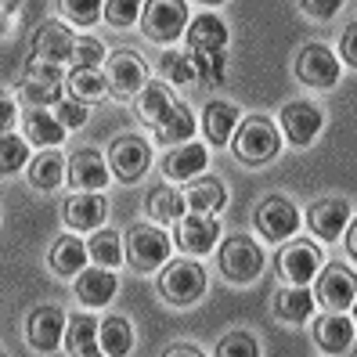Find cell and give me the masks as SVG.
<instances>
[{
    "mask_svg": "<svg viewBox=\"0 0 357 357\" xmlns=\"http://www.w3.org/2000/svg\"><path fill=\"white\" fill-rule=\"evenodd\" d=\"M231 152L245 166H264L282 152V130L267 116H249L238 123L235 137H231Z\"/></svg>",
    "mask_w": 357,
    "mask_h": 357,
    "instance_id": "cell-1",
    "label": "cell"
},
{
    "mask_svg": "<svg viewBox=\"0 0 357 357\" xmlns=\"http://www.w3.org/2000/svg\"><path fill=\"white\" fill-rule=\"evenodd\" d=\"M159 292L170 307H195L206 296V271L199 260L181 257L159 271Z\"/></svg>",
    "mask_w": 357,
    "mask_h": 357,
    "instance_id": "cell-2",
    "label": "cell"
},
{
    "mask_svg": "<svg viewBox=\"0 0 357 357\" xmlns=\"http://www.w3.org/2000/svg\"><path fill=\"white\" fill-rule=\"evenodd\" d=\"M217 264H220V275L231 285H253L264 275V249L249 235H231L220 242Z\"/></svg>",
    "mask_w": 357,
    "mask_h": 357,
    "instance_id": "cell-3",
    "label": "cell"
},
{
    "mask_svg": "<svg viewBox=\"0 0 357 357\" xmlns=\"http://www.w3.org/2000/svg\"><path fill=\"white\" fill-rule=\"evenodd\" d=\"M170 238H166V231H159L155 224H137L127 231V242H123V249H127V264L130 271H137V275H152V271L166 267L170 264Z\"/></svg>",
    "mask_w": 357,
    "mask_h": 357,
    "instance_id": "cell-4",
    "label": "cell"
},
{
    "mask_svg": "<svg viewBox=\"0 0 357 357\" xmlns=\"http://www.w3.org/2000/svg\"><path fill=\"white\" fill-rule=\"evenodd\" d=\"M188 26H192V8L184 0H152V4H144L141 33L152 44H174L188 33Z\"/></svg>",
    "mask_w": 357,
    "mask_h": 357,
    "instance_id": "cell-5",
    "label": "cell"
},
{
    "mask_svg": "<svg viewBox=\"0 0 357 357\" xmlns=\"http://www.w3.org/2000/svg\"><path fill=\"white\" fill-rule=\"evenodd\" d=\"M105 83H109L112 101H137V94L149 87V66L134 51H116L105 61Z\"/></svg>",
    "mask_w": 357,
    "mask_h": 357,
    "instance_id": "cell-6",
    "label": "cell"
},
{
    "mask_svg": "<svg viewBox=\"0 0 357 357\" xmlns=\"http://www.w3.org/2000/svg\"><path fill=\"white\" fill-rule=\"evenodd\" d=\"M66 79H69V76L61 73V66H47V61L29 58L22 79H18V98L29 101L33 109H47V105H58V101H61Z\"/></svg>",
    "mask_w": 357,
    "mask_h": 357,
    "instance_id": "cell-7",
    "label": "cell"
},
{
    "mask_svg": "<svg viewBox=\"0 0 357 357\" xmlns=\"http://www.w3.org/2000/svg\"><path fill=\"white\" fill-rule=\"evenodd\" d=\"M275 267H278V278L285 285H296V289H307L314 278L321 275V249L314 242H285L275 257Z\"/></svg>",
    "mask_w": 357,
    "mask_h": 357,
    "instance_id": "cell-8",
    "label": "cell"
},
{
    "mask_svg": "<svg viewBox=\"0 0 357 357\" xmlns=\"http://www.w3.org/2000/svg\"><path fill=\"white\" fill-rule=\"evenodd\" d=\"M105 155H109V170H112L116 181L134 184V181H141L144 174H149L152 144L144 137H137V134H123V137H116L109 144V152H105Z\"/></svg>",
    "mask_w": 357,
    "mask_h": 357,
    "instance_id": "cell-9",
    "label": "cell"
},
{
    "mask_svg": "<svg viewBox=\"0 0 357 357\" xmlns=\"http://www.w3.org/2000/svg\"><path fill=\"white\" fill-rule=\"evenodd\" d=\"M314 300H318L328 314H347L357 300V275L343 264L321 267V275L314 278Z\"/></svg>",
    "mask_w": 357,
    "mask_h": 357,
    "instance_id": "cell-10",
    "label": "cell"
},
{
    "mask_svg": "<svg viewBox=\"0 0 357 357\" xmlns=\"http://www.w3.org/2000/svg\"><path fill=\"white\" fill-rule=\"evenodd\" d=\"M292 73H296L300 83H307V87H314V91H328L343 76L340 58H335V51H328L325 44H307L296 54V61H292Z\"/></svg>",
    "mask_w": 357,
    "mask_h": 357,
    "instance_id": "cell-11",
    "label": "cell"
},
{
    "mask_svg": "<svg viewBox=\"0 0 357 357\" xmlns=\"http://www.w3.org/2000/svg\"><path fill=\"white\" fill-rule=\"evenodd\" d=\"M253 227L260 231V238L267 242H289L300 227V209L282 195H267L253 209Z\"/></svg>",
    "mask_w": 357,
    "mask_h": 357,
    "instance_id": "cell-12",
    "label": "cell"
},
{
    "mask_svg": "<svg viewBox=\"0 0 357 357\" xmlns=\"http://www.w3.org/2000/svg\"><path fill=\"white\" fill-rule=\"evenodd\" d=\"M220 242V220L206 213H188L174 224V245L184 257H206L213 253V245Z\"/></svg>",
    "mask_w": 357,
    "mask_h": 357,
    "instance_id": "cell-13",
    "label": "cell"
},
{
    "mask_svg": "<svg viewBox=\"0 0 357 357\" xmlns=\"http://www.w3.org/2000/svg\"><path fill=\"white\" fill-rule=\"evenodd\" d=\"M325 127V116L318 105H310V101H289L282 116H278V130L289 144H296V149H310L314 141H318Z\"/></svg>",
    "mask_w": 357,
    "mask_h": 357,
    "instance_id": "cell-14",
    "label": "cell"
},
{
    "mask_svg": "<svg viewBox=\"0 0 357 357\" xmlns=\"http://www.w3.org/2000/svg\"><path fill=\"white\" fill-rule=\"evenodd\" d=\"M66 314L58 307H36L26 318V343L36 354H54L58 347H66Z\"/></svg>",
    "mask_w": 357,
    "mask_h": 357,
    "instance_id": "cell-15",
    "label": "cell"
},
{
    "mask_svg": "<svg viewBox=\"0 0 357 357\" xmlns=\"http://www.w3.org/2000/svg\"><path fill=\"white\" fill-rule=\"evenodd\" d=\"M350 220H354V209H350L347 199H318L307 209V227H310V235L321 238V242L343 238Z\"/></svg>",
    "mask_w": 357,
    "mask_h": 357,
    "instance_id": "cell-16",
    "label": "cell"
},
{
    "mask_svg": "<svg viewBox=\"0 0 357 357\" xmlns=\"http://www.w3.org/2000/svg\"><path fill=\"white\" fill-rule=\"evenodd\" d=\"M76 40L69 26L61 22H44L33 29V58L36 61H47V66H66L73 61V51H76Z\"/></svg>",
    "mask_w": 357,
    "mask_h": 357,
    "instance_id": "cell-17",
    "label": "cell"
},
{
    "mask_svg": "<svg viewBox=\"0 0 357 357\" xmlns=\"http://www.w3.org/2000/svg\"><path fill=\"white\" fill-rule=\"evenodd\" d=\"M109 177V155H101L98 149H79L69 155V184L76 192H105Z\"/></svg>",
    "mask_w": 357,
    "mask_h": 357,
    "instance_id": "cell-18",
    "label": "cell"
},
{
    "mask_svg": "<svg viewBox=\"0 0 357 357\" xmlns=\"http://www.w3.org/2000/svg\"><path fill=\"white\" fill-rule=\"evenodd\" d=\"M109 217V202L101 192H76L61 202V220L69 231H101Z\"/></svg>",
    "mask_w": 357,
    "mask_h": 357,
    "instance_id": "cell-19",
    "label": "cell"
},
{
    "mask_svg": "<svg viewBox=\"0 0 357 357\" xmlns=\"http://www.w3.org/2000/svg\"><path fill=\"white\" fill-rule=\"evenodd\" d=\"M184 51L188 54H217V51H227V26L224 18L206 11V15H195L192 26L184 33Z\"/></svg>",
    "mask_w": 357,
    "mask_h": 357,
    "instance_id": "cell-20",
    "label": "cell"
},
{
    "mask_svg": "<svg viewBox=\"0 0 357 357\" xmlns=\"http://www.w3.org/2000/svg\"><path fill=\"white\" fill-rule=\"evenodd\" d=\"M314 343H318V350H325L328 357L332 354H347L350 350V343H354V332H357V325H354V318H347V314H321L318 321H314Z\"/></svg>",
    "mask_w": 357,
    "mask_h": 357,
    "instance_id": "cell-21",
    "label": "cell"
},
{
    "mask_svg": "<svg viewBox=\"0 0 357 357\" xmlns=\"http://www.w3.org/2000/svg\"><path fill=\"white\" fill-rule=\"evenodd\" d=\"M51 271L58 278H79L87 271V260H91V249L83 238H76L73 231H66L54 245H51Z\"/></svg>",
    "mask_w": 357,
    "mask_h": 357,
    "instance_id": "cell-22",
    "label": "cell"
},
{
    "mask_svg": "<svg viewBox=\"0 0 357 357\" xmlns=\"http://www.w3.org/2000/svg\"><path fill=\"white\" fill-rule=\"evenodd\" d=\"M314 303H318L314 292L285 285V289H278L275 296H271V314H275V321H282V325H303V321H310Z\"/></svg>",
    "mask_w": 357,
    "mask_h": 357,
    "instance_id": "cell-23",
    "label": "cell"
},
{
    "mask_svg": "<svg viewBox=\"0 0 357 357\" xmlns=\"http://www.w3.org/2000/svg\"><path fill=\"white\" fill-rule=\"evenodd\" d=\"M206 162H209L206 144L192 141V144H181V149H170L162 155V174L170 181H195V177H202Z\"/></svg>",
    "mask_w": 357,
    "mask_h": 357,
    "instance_id": "cell-24",
    "label": "cell"
},
{
    "mask_svg": "<svg viewBox=\"0 0 357 357\" xmlns=\"http://www.w3.org/2000/svg\"><path fill=\"white\" fill-rule=\"evenodd\" d=\"M116 289H119V278L109 267H91L76 278V300L83 307H109L116 300Z\"/></svg>",
    "mask_w": 357,
    "mask_h": 357,
    "instance_id": "cell-25",
    "label": "cell"
},
{
    "mask_svg": "<svg viewBox=\"0 0 357 357\" xmlns=\"http://www.w3.org/2000/svg\"><path fill=\"white\" fill-rule=\"evenodd\" d=\"M177 109V98H174V91L166 87V83H149L141 94H137V101H134V112H137V119L141 123H149V127H162L166 119H170V112Z\"/></svg>",
    "mask_w": 357,
    "mask_h": 357,
    "instance_id": "cell-26",
    "label": "cell"
},
{
    "mask_svg": "<svg viewBox=\"0 0 357 357\" xmlns=\"http://www.w3.org/2000/svg\"><path fill=\"white\" fill-rule=\"evenodd\" d=\"M238 130V109L227 101H209L202 109V134L206 141L213 144V149H224V144H231V137H235Z\"/></svg>",
    "mask_w": 357,
    "mask_h": 357,
    "instance_id": "cell-27",
    "label": "cell"
},
{
    "mask_svg": "<svg viewBox=\"0 0 357 357\" xmlns=\"http://www.w3.org/2000/svg\"><path fill=\"white\" fill-rule=\"evenodd\" d=\"M66 174H69V162H66V155H61L58 149L40 152L29 162V184H33V192H40V195L58 192L61 181H66Z\"/></svg>",
    "mask_w": 357,
    "mask_h": 357,
    "instance_id": "cell-28",
    "label": "cell"
},
{
    "mask_svg": "<svg viewBox=\"0 0 357 357\" xmlns=\"http://www.w3.org/2000/svg\"><path fill=\"white\" fill-rule=\"evenodd\" d=\"M184 202H188L192 213L213 217L227 202V188H224L220 177H195V181H188V188H184Z\"/></svg>",
    "mask_w": 357,
    "mask_h": 357,
    "instance_id": "cell-29",
    "label": "cell"
},
{
    "mask_svg": "<svg viewBox=\"0 0 357 357\" xmlns=\"http://www.w3.org/2000/svg\"><path fill=\"white\" fill-rule=\"evenodd\" d=\"M22 137H26L29 144H36L40 152H51V149H58V144L66 141V127H61L51 112L33 109V112H26V119H22Z\"/></svg>",
    "mask_w": 357,
    "mask_h": 357,
    "instance_id": "cell-30",
    "label": "cell"
},
{
    "mask_svg": "<svg viewBox=\"0 0 357 357\" xmlns=\"http://www.w3.org/2000/svg\"><path fill=\"white\" fill-rule=\"evenodd\" d=\"M188 202H184V192H177V188L162 184L155 188V192H149V199H144V213L152 217V224H177L184 213Z\"/></svg>",
    "mask_w": 357,
    "mask_h": 357,
    "instance_id": "cell-31",
    "label": "cell"
},
{
    "mask_svg": "<svg viewBox=\"0 0 357 357\" xmlns=\"http://www.w3.org/2000/svg\"><path fill=\"white\" fill-rule=\"evenodd\" d=\"M195 130H199V123H195L192 109H188L184 101H177V109L170 112V119H166L162 127H155V141L166 144V149H181V144H192Z\"/></svg>",
    "mask_w": 357,
    "mask_h": 357,
    "instance_id": "cell-32",
    "label": "cell"
},
{
    "mask_svg": "<svg viewBox=\"0 0 357 357\" xmlns=\"http://www.w3.org/2000/svg\"><path fill=\"white\" fill-rule=\"evenodd\" d=\"M98 347L105 357H127L134 350V325L127 318H105L98 332Z\"/></svg>",
    "mask_w": 357,
    "mask_h": 357,
    "instance_id": "cell-33",
    "label": "cell"
},
{
    "mask_svg": "<svg viewBox=\"0 0 357 357\" xmlns=\"http://www.w3.org/2000/svg\"><path fill=\"white\" fill-rule=\"evenodd\" d=\"M98 318H91V314H73L69 318V328H66V350L69 357H83V354H91V350H101L98 347Z\"/></svg>",
    "mask_w": 357,
    "mask_h": 357,
    "instance_id": "cell-34",
    "label": "cell"
},
{
    "mask_svg": "<svg viewBox=\"0 0 357 357\" xmlns=\"http://www.w3.org/2000/svg\"><path fill=\"white\" fill-rule=\"evenodd\" d=\"M87 249H91V260L94 267H119L127 260V249H123V235L112 227H101L87 238Z\"/></svg>",
    "mask_w": 357,
    "mask_h": 357,
    "instance_id": "cell-35",
    "label": "cell"
},
{
    "mask_svg": "<svg viewBox=\"0 0 357 357\" xmlns=\"http://www.w3.org/2000/svg\"><path fill=\"white\" fill-rule=\"evenodd\" d=\"M66 91H69V98H76L83 105H94L109 94V83H105V73H98V69H69Z\"/></svg>",
    "mask_w": 357,
    "mask_h": 357,
    "instance_id": "cell-36",
    "label": "cell"
},
{
    "mask_svg": "<svg viewBox=\"0 0 357 357\" xmlns=\"http://www.w3.org/2000/svg\"><path fill=\"white\" fill-rule=\"evenodd\" d=\"M162 76L177 83V87H188V83H199V69H195V58L188 51H166L162 61H159Z\"/></svg>",
    "mask_w": 357,
    "mask_h": 357,
    "instance_id": "cell-37",
    "label": "cell"
},
{
    "mask_svg": "<svg viewBox=\"0 0 357 357\" xmlns=\"http://www.w3.org/2000/svg\"><path fill=\"white\" fill-rule=\"evenodd\" d=\"M26 162H33L26 137H18V134H4V137H0V174L11 177V174L22 170Z\"/></svg>",
    "mask_w": 357,
    "mask_h": 357,
    "instance_id": "cell-38",
    "label": "cell"
},
{
    "mask_svg": "<svg viewBox=\"0 0 357 357\" xmlns=\"http://www.w3.org/2000/svg\"><path fill=\"white\" fill-rule=\"evenodd\" d=\"M141 15H144V4H137V0H105V22L116 29L141 22Z\"/></svg>",
    "mask_w": 357,
    "mask_h": 357,
    "instance_id": "cell-39",
    "label": "cell"
},
{
    "mask_svg": "<svg viewBox=\"0 0 357 357\" xmlns=\"http://www.w3.org/2000/svg\"><path fill=\"white\" fill-rule=\"evenodd\" d=\"M195 58V69H199V83H209V87H224L227 79V54H192Z\"/></svg>",
    "mask_w": 357,
    "mask_h": 357,
    "instance_id": "cell-40",
    "label": "cell"
},
{
    "mask_svg": "<svg viewBox=\"0 0 357 357\" xmlns=\"http://www.w3.org/2000/svg\"><path fill=\"white\" fill-rule=\"evenodd\" d=\"M217 357H260V343H257V335H249L242 328L227 332L217 343Z\"/></svg>",
    "mask_w": 357,
    "mask_h": 357,
    "instance_id": "cell-41",
    "label": "cell"
},
{
    "mask_svg": "<svg viewBox=\"0 0 357 357\" xmlns=\"http://www.w3.org/2000/svg\"><path fill=\"white\" fill-rule=\"evenodd\" d=\"M61 15H66L69 26H94L98 18H105V4L98 0H69V4H61Z\"/></svg>",
    "mask_w": 357,
    "mask_h": 357,
    "instance_id": "cell-42",
    "label": "cell"
},
{
    "mask_svg": "<svg viewBox=\"0 0 357 357\" xmlns=\"http://www.w3.org/2000/svg\"><path fill=\"white\" fill-rule=\"evenodd\" d=\"M87 116H91V105H83V101H76V98H61V101L54 105V119L66 127V134L87 127Z\"/></svg>",
    "mask_w": 357,
    "mask_h": 357,
    "instance_id": "cell-43",
    "label": "cell"
},
{
    "mask_svg": "<svg viewBox=\"0 0 357 357\" xmlns=\"http://www.w3.org/2000/svg\"><path fill=\"white\" fill-rule=\"evenodd\" d=\"M101 61H105V44H101V40H94V36H79L69 66H73V69H101Z\"/></svg>",
    "mask_w": 357,
    "mask_h": 357,
    "instance_id": "cell-44",
    "label": "cell"
},
{
    "mask_svg": "<svg viewBox=\"0 0 357 357\" xmlns=\"http://www.w3.org/2000/svg\"><path fill=\"white\" fill-rule=\"evenodd\" d=\"M335 58H340L347 69H357V22L343 26V33H340V54H335Z\"/></svg>",
    "mask_w": 357,
    "mask_h": 357,
    "instance_id": "cell-45",
    "label": "cell"
},
{
    "mask_svg": "<svg viewBox=\"0 0 357 357\" xmlns=\"http://www.w3.org/2000/svg\"><path fill=\"white\" fill-rule=\"evenodd\" d=\"M340 8H343L340 0H303V4H300V11L307 18H314V22H328V18L340 11Z\"/></svg>",
    "mask_w": 357,
    "mask_h": 357,
    "instance_id": "cell-46",
    "label": "cell"
},
{
    "mask_svg": "<svg viewBox=\"0 0 357 357\" xmlns=\"http://www.w3.org/2000/svg\"><path fill=\"white\" fill-rule=\"evenodd\" d=\"M162 357H206V354L199 347H192V343H174V347L162 350Z\"/></svg>",
    "mask_w": 357,
    "mask_h": 357,
    "instance_id": "cell-47",
    "label": "cell"
},
{
    "mask_svg": "<svg viewBox=\"0 0 357 357\" xmlns=\"http://www.w3.org/2000/svg\"><path fill=\"white\" fill-rule=\"evenodd\" d=\"M343 249H347V257L357 264V217L350 220V227H347V235H343Z\"/></svg>",
    "mask_w": 357,
    "mask_h": 357,
    "instance_id": "cell-48",
    "label": "cell"
},
{
    "mask_svg": "<svg viewBox=\"0 0 357 357\" xmlns=\"http://www.w3.org/2000/svg\"><path fill=\"white\" fill-rule=\"evenodd\" d=\"M11 123H15V101L4 98V127H8V134H11Z\"/></svg>",
    "mask_w": 357,
    "mask_h": 357,
    "instance_id": "cell-49",
    "label": "cell"
},
{
    "mask_svg": "<svg viewBox=\"0 0 357 357\" xmlns=\"http://www.w3.org/2000/svg\"><path fill=\"white\" fill-rule=\"evenodd\" d=\"M83 357H105V354L101 350H91V354H83Z\"/></svg>",
    "mask_w": 357,
    "mask_h": 357,
    "instance_id": "cell-50",
    "label": "cell"
},
{
    "mask_svg": "<svg viewBox=\"0 0 357 357\" xmlns=\"http://www.w3.org/2000/svg\"><path fill=\"white\" fill-rule=\"evenodd\" d=\"M350 310H354V325H357V300H354V307H350Z\"/></svg>",
    "mask_w": 357,
    "mask_h": 357,
    "instance_id": "cell-51",
    "label": "cell"
}]
</instances>
